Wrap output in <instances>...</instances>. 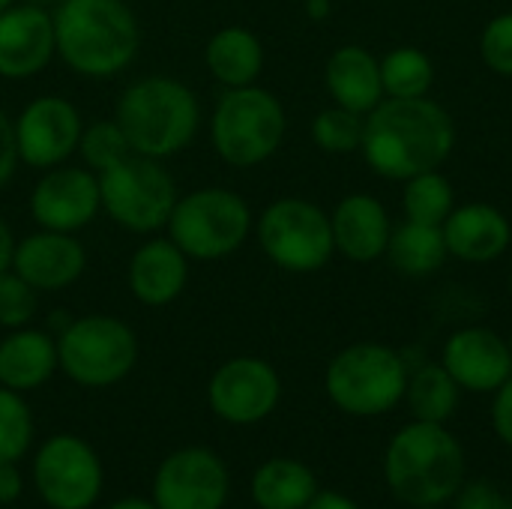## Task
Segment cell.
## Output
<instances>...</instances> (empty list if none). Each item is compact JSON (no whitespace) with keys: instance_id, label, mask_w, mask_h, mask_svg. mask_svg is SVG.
I'll return each mask as SVG.
<instances>
[{"instance_id":"1","label":"cell","mask_w":512,"mask_h":509,"mask_svg":"<svg viewBox=\"0 0 512 509\" xmlns=\"http://www.w3.org/2000/svg\"><path fill=\"white\" fill-rule=\"evenodd\" d=\"M366 159L375 171L396 180L435 171L453 147V123L429 99H390L372 108L363 129Z\"/></svg>"},{"instance_id":"2","label":"cell","mask_w":512,"mask_h":509,"mask_svg":"<svg viewBox=\"0 0 512 509\" xmlns=\"http://www.w3.org/2000/svg\"><path fill=\"white\" fill-rule=\"evenodd\" d=\"M51 18L57 57L81 78H114L141 48L138 18L123 0H60Z\"/></svg>"},{"instance_id":"3","label":"cell","mask_w":512,"mask_h":509,"mask_svg":"<svg viewBox=\"0 0 512 509\" xmlns=\"http://www.w3.org/2000/svg\"><path fill=\"white\" fill-rule=\"evenodd\" d=\"M132 153L150 159L177 156L198 132L201 105L192 87L168 75H147L132 81L120 99L117 114Z\"/></svg>"},{"instance_id":"4","label":"cell","mask_w":512,"mask_h":509,"mask_svg":"<svg viewBox=\"0 0 512 509\" xmlns=\"http://www.w3.org/2000/svg\"><path fill=\"white\" fill-rule=\"evenodd\" d=\"M384 471L396 498L414 507H435L462 489L465 453L441 423L417 420L393 438Z\"/></svg>"},{"instance_id":"5","label":"cell","mask_w":512,"mask_h":509,"mask_svg":"<svg viewBox=\"0 0 512 509\" xmlns=\"http://www.w3.org/2000/svg\"><path fill=\"white\" fill-rule=\"evenodd\" d=\"M168 240L192 261H216L243 246L252 228L249 204L222 186L177 198L168 216Z\"/></svg>"},{"instance_id":"6","label":"cell","mask_w":512,"mask_h":509,"mask_svg":"<svg viewBox=\"0 0 512 509\" xmlns=\"http://www.w3.org/2000/svg\"><path fill=\"white\" fill-rule=\"evenodd\" d=\"M285 135V111L279 99L255 84L228 87L213 111L210 138L216 153L234 168L261 165L276 153Z\"/></svg>"},{"instance_id":"7","label":"cell","mask_w":512,"mask_h":509,"mask_svg":"<svg viewBox=\"0 0 512 509\" xmlns=\"http://www.w3.org/2000/svg\"><path fill=\"white\" fill-rule=\"evenodd\" d=\"M99 177L102 210L132 234H153L168 225L177 204V183L162 159L129 153Z\"/></svg>"},{"instance_id":"8","label":"cell","mask_w":512,"mask_h":509,"mask_svg":"<svg viewBox=\"0 0 512 509\" xmlns=\"http://www.w3.org/2000/svg\"><path fill=\"white\" fill-rule=\"evenodd\" d=\"M135 360V333L111 315H84L57 342L60 369L81 387H111L132 372Z\"/></svg>"},{"instance_id":"9","label":"cell","mask_w":512,"mask_h":509,"mask_svg":"<svg viewBox=\"0 0 512 509\" xmlns=\"http://www.w3.org/2000/svg\"><path fill=\"white\" fill-rule=\"evenodd\" d=\"M408 378L402 360L381 345H354L327 369L330 399L357 417L390 411L405 396Z\"/></svg>"},{"instance_id":"10","label":"cell","mask_w":512,"mask_h":509,"mask_svg":"<svg viewBox=\"0 0 512 509\" xmlns=\"http://www.w3.org/2000/svg\"><path fill=\"white\" fill-rule=\"evenodd\" d=\"M258 240L267 258L291 273H312L333 255V225L309 201L282 198L258 222Z\"/></svg>"},{"instance_id":"11","label":"cell","mask_w":512,"mask_h":509,"mask_svg":"<svg viewBox=\"0 0 512 509\" xmlns=\"http://www.w3.org/2000/svg\"><path fill=\"white\" fill-rule=\"evenodd\" d=\"M12 126L18 162L48 171L63 165L78 150L84 120L78 108L63 96H36L24 105Z\"/></svg>"},{"instance_id":"12","label":"cell","mask_w":512,"mask_h":509,"mask_svg":"<svg viewBox=\"0 0 512 509\" xmlns=\"http://www.w3.org/2000/svg\"><path fill=\"white\" fill-rule=\"evenodd\" d=\"M36 489L54 509H87L102 489V468L96 453L72 438H51L36 456Z\"/></svg>"},{"instance_id":"13","label":"cell","mask_w":512,"mask_h":509,"mask_svg":"<svg viewBox=\"0 0 512 509\" xmlns=\"http://www.w3.org/2000/svg\"><path fill=\"white\" fill-rule=\"evenodd\" d=\"M102 210L99 177L90 168H48L30 192V216L45 231L75 234Z\"/></svg>"},{"instance_id":"14","label":"cell","mask_w":512,"mask_h":509,"mask_svg":"<svg viewBox=\"0 0 512 509\" xmlns=\"http://www.w3.org/2000/svg\"><path fill=\"white\" fill-rule=\"evenodd\" d=\"M153 495L159 509H219L228 495L225 465L207 450H180L159 468Z\"/></svg>"},{"instance_id":"15","label":"cell","mask_w":512,"mask_h":509,"mask_svg":"<svg viewBox=\"0 0 512 509\" xmlns=\"http://www.w3.org/2000/svg\"><path fill=\"white\" fill-rule=\"evenodd\" d=\"M279 402L276 372L255 357L228 360L210 381V408L228 423H258Z\"/></svg>"},{"instance_id":"16","label":"cell","mask_w":512,"mask_h":509,"mask_svg":"<svg viewBox=\"0 0 512 509\" xmlns=\"http://www.w3.org/2000/svg\"><path fill=\"white\" fill-rule=\"evenodd\" d=\"M54 54V18L48 9L12 3L0 12V78H33L51 63Z\"/></svg>"},{"instance_id":"17","label":"cell","mask_w":512,"mask_h":509,"mask_svg":"<svg viewBox=\"0 0 512 509\" xmlns=\"http://www.w3.org/2000/svg\"><path fill=\"white\" fill-rule=\"evenodd\" d=\"M12 270L33 291H60L81 279L87 270V252L72 234L42 228L15 243Z\"/></svg>"},{"instance_id":"18","label":"cell","mask_w":512,"mask_h":509,"mask_svg":"<svg viewBox=\"0 0 512 509\" xmlns=\"http://www.w3.org/2000/svg\"><path fill=\"white\" fill-rule=\"evenodd\" d=\"M444 369L459 387L486 393L512 375V351L492 330H462L447 342Z\"/></svg>"},{"instance_id":"19","label":"cell","mask_w":512,"mask_h":509,"mask_svg":"<svg viewBox=\"0 0 512 509\" xmlns=\"http://www.w3.org/2000/svg\"><path fill=\"white\" fill-rule=\"evenodd\" d=\"M189 282V258L168 240L156 237L135 249L129 261V291L144 306L174 303Z\"/></svg>"},{"instance_id":"20","label":"cell","mask_w":512,"mask_h":509,"mask_svg":"<svg viewBox=\"0 0 512 509\" xmlns=\"http://www.w3.org/2000/svg\"><path fill=\"white\" fill-rule=\"evenodd\" d=\"M333 243L354 261L378 258L390 243V222L384 207L369 195H351L336 207Z\"/></svg>"},{"instance_id":"21","label":"cell","mask_w":512,"mask_h":509,"mask_svg":"<svg viewBox=\"0 0 512 509\" xmlns=\"http://www.w3.org/2000/svg\"><path fill=\"white\" fill-rule=\"evenodd\" d=\"M57 366V345L42 330L18 327L0 342V384L6 390H36Z\"/></svg>"},{"instance_id":"22","label":"cell","mask_w":512,"mask_h":509,"mask_svg":"<svg viewBox=\"0 0 512 509\" xmlns=\"http://www.w3.org/2000/svg\"><path fill=\"white\" fill-rule=\"evenodd\" d=\"M444 243L453 255L465 261H492L507 249L510 225L495 207L471 204L447 216Z\"/></svg>"},{"instance_id":"23","label":"cell","mask_w":512,"mask_h":509,"mask_svg":"<svg viewBox=\"0 0 512 509\" xmlns=\"http://www.w3.org/2000/svg\"><path fill=\"white\" fill-rule=\"evenodd\" d=\"M327 87L342 108L354 114L372 111L384 90L381 66L366 48L345 45L327 60Z\"/></svg>"},{"instance_id":"24","label":"cell","mask_w":512,"mask_h":509,"mask_svg":"<svg viewBox=\"0 0 512 509\" xmlns=\"http://www.w3.org/2000/svg\"><path fill=\"white\" fill-rule=\"evenodd\" d=\"M210 75L225 87H249L261 75L264 48L258 36L246 27H222L210 36L204 48Z\"/></svg>"},{"instance_id":"25","label":"cell","mask_w":512,"mask_h":509,"mask_svg":"<svg viewBox=\"0 0 512 509\" xmlns=\"http://www.w3.org/2000/svg\"><path fill=\"white\" fill-rule=\"evenodd\" d=\"M315 495L312 471L291 459L267 462L252 480V498L261 509H303Z\"/></svg>"},{"instance_id":"26","label":"cell","mask_w":512,"mask_h":509,"mask_svg":"<svg viewBox=\"0 0 512 509\" xmlns=\"http://www.w3.org/2000/svg\"><path fill=\"white\" fill-rule=\"evenodd\" d=\"M390 261L408 273V276H426L432 270L441 267L447 243H444V231L438 225H420V222H408L402 225L390 243Z\"/></svg>"},{"instance_id":"27","label":"cell","mask_w":512,"mask_h":509,"mask_svg":"<svg viewBox=\"0 0 512 509\" xmlns=\"http://www.w3.org/2000/svg\"><path fill=\"white\" fill-rule=\"evenodd\" d=\"M405 393L420 423H444L459 402V384L444 366H423L411 378Z\"/></svg>"},{"instance_id":"28","label":"cell","mask_w":512,"mask_h":509,"mask_svg":"<svg viewBox=\"0 0 512 509\" xmlns=\"http://www.w3.org/2000/svg\"><path fill=\"white\" fill-rule=\"evenodd\" d=\"M381 81L396 99H417L432 84V63L417 48H399L384 60Z\"/></svg>"},{"instance_id":"29","label":"cell","mask_w":512,"mask_h":509,"mask_svg":"<svg viewBox=\"0 0 512 509\" xmlns=\"http://www.w3.org/2000/svg\"><path fill=\"white\" fill-rule=\"evenodd\" d=\"M450 207H453V192L441 174L426 171V174L411 177V186L405 192V210L411 222L441 225L450 216Z\"/></svg>"},{"instance_id":"30","label":"cell","mask_w":512,"mask_h":509,"mask_svg":"<svg viewBox=\"0 0 512 509\" xmlns=\"http://www.w3.org/2000/svg\"><path fill=\"white\" fill-rule=\"evenodd\" d=\"M78 153H81V159H84V165L90 171L102 174L105 168L126 159L132 153V147H129V141H126L117 120H96V123L81 129Z\"/></svg>"},{"instance_id":"31","label":"cell","mask_w":512,"mask_h":509,"mask_svg":"<svg viewBox=\"0 0 512 509\" xmlns=\"http://www.w3.org/2000/svg\"><path fill=\"white\" fill-rule=\"evenodd\" d=\"M363 129H366V123L348 108L321 111L312 123L315 144L327 153H351L354 147L363 144Z\"/></svg>"},{"instance_id":"32","label":"cell","mask_w":512,"mask_h":509,"mask_svg":"<svg viewBox=\"0 0 512 509\" xmlns=\"http://www.w3.org/2000/svg\"><path fill=\"white\" fill-rule=\"evenodd\" d=\"M33 438V423L27 405L15 390H0V462H15L24 456Z\"/></svg>"},{"instance_id":"33","label":"cell","mask_w":512,"mask_h":509,"mask_svg":"<svg viewBox=\"0 0 512 509\" xmlns=\"http://www.w3.org/2000/svg\"><path fill=\"white\" fill-rule=\"evenodd\" d=\"M36 315V291L15 273H0V327H27Z\"/></svg>"},{"instance_id":"34","label":"cell","mask_w":512,"mask_h":509,"mask_svg":"<svg viewBox=\"0 0 512 509\" xmlns=\"http://www.w3.org/2000/svg\"><path fill=\"white\" fill-rule=\"evenodd\" d=\"M483 60L495 72L512 75V15H501L486 27V33H483Z\"/></svg>"},{"instance_id":"35","label":"cell","mask_w":512,"mask_h":509,"mask_svg":"<svg viewBox=\"0 0 512 509\" xmlns=\"http://www.w3.org/2000/svg\"><path fill=\"white\" fill-rule=\"evenodd\" d=\"M18 168V147H15V126L0 111V189L12 180Z\"/></svg>"},{"instance_id":"36","label":"cell","mask_w":512,"mask_h":509,"mask_svg":"<svg viewBox=\"0 0 512 509\" xmlns=\"http://www.w3.org/2000/svg\"><path fill=\"white\" fill-rule=\"evenodd\" d=\"M459 509H512V504H507L492 486L474 483V486H468V489L462 492Z\"/></svg>"},{"instance_id":"37","label":"cell","mask_w":512,"mask_h":509,"mask_svg":"<svg viewBox=\"0 0 512 509\" xmlns=\"http://www.w3.org/2000/svg\"><path fill=\"white\" fill-rule=\"evenodd\" d=\"M492 417H495V429H498V435H501V438H504V441L512 447V378L501 384V393H498V399H495V411H492Z\"/></svg>"},{"instance_id":"38","label":"cell","mask_w":512,"mask_h":509,"mask_svg":"<svg viewBox=\"0 0 512 509\" xmlns=\"http://www.w3.org/2000/svg\"><path fill=\"white\" fill-rule=\"evenodd\" d=\"M21 495V474L12 462H0V504H12Z\"/></svg>"},{"instance_id":"39","label":"cell","mask_w":512,"mask_h":509,"mask_svg":"<svg viewBox=\"0 0 512 509\" xmlns=\"http://www.w3.org/2000/svg\"><path fill=\"white\" fill-rule=\"evenodd\" d=\"M15 237H12V228L6 225V219L0 216V273L12 270V255H15Z\"/></svg>"},{"instance_id":"40","label":"cell","mask_w":512,"mask_h":509,"mask_svg":"<svg viewBox=\"0 0 512 509\" xmlns=\"http://www.w3.org/2000/svg\"><path fill=\"white\" fill-rule=\"evenodd\" d=\"M303 509H357L348 498L336 495V492H324V495H315Z\"/></svg>"},{"instance_id":"41","label":"cell","mask_w":512,"mask_h":509,"mask_svg":"<svg viewBox=\"0 0 512 509\" xmlns=\"http://www.w3.org/2000/svg\"><path fill=\"white\" fill-rule=\"evenodd\" d=\"M111 509H159V507H153V504H147V501H138V498H129V501H117Z\"/></svg>"},{"instance_id":"42","label":"cell","mask_w":512,"mask_h":509,"mask_svg":"<svg viewBox=\"0 0 512 509\" xmlns=\"http://www.w3.org/2000/svg\"><path fill=\"white\" fill-rule=\"evenodd\" d=\"M27 3H33V6H42V9H48V6H57L60 0H27Z\"/></svg>"},{"instance_id":"43","label":"cell","mask_w":512,"mask_h":509,"mask_svg":"<svg viewBox=\"0 0 512 509\" xmlns=\"http://www.w3.org/2000/svg\"><path fill=\"white\" fill-rule=\"evenodd\" d=\"M12 3H18V0H0V12H3V9H9Z\"/></svg>"},{"instance_id":"44","label":"cell","mask_w":512,"mask_h":509,"mask_svg":"<svg viewBox=\"0 0 512 509\" xmlns=\"http://www.w3.org/2000/svg\"><path fill=\"white\" fill-rule=\"evenodd\" d=\"M510 351H512V348H510Z\"/></svg>"}]
</instances>
